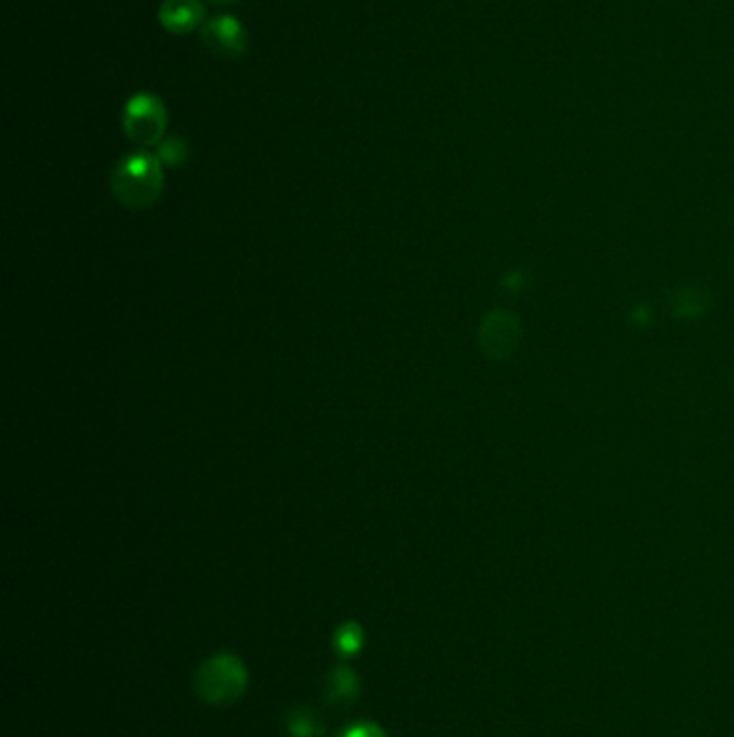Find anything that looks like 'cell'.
I'll return each instance as SVG.
<instances>
[{
    "label": "cell",
    "instance_id": "2",
    "mask_svg": "<svg viewBox=\"0 0 734 737\" xmlns=\"http://www.w3.org/2000/svg\"><path fill=\"white\" fill-rule=\"evenodd\" d=\"M248 686L245 665L233 654H218L199 668L194 677L197 695L210 705L227 707L242 699Z\"/></svg>",
    "mask_w": 734,
    "mask_h": 737
},
{
    "label": "cell",
    "instance_id": "9",
    "mask_svg": "<svg viewBox=\"0 0 734 737\" xmlns=\"http://www.w3.org/2000/svg\"><path fill=\"white\" fill-rule=\"evenodd\" d=\"M334 651L341 656V658H353L360 654V649L364 647V633L358 624L353 621H348L343 624L336 634H334V643H332Z\"/></svg>",
    "mask_w": 734,
    "mask_h": 737
},
{
    "label": "cell",
    "instance_id": "8",
    "mask_svg": "<svg viewBox=\"0 0 734 737\" xmlns=\"http://www.w3.org/2000/svg\"><path fill=\"white\" fill-rule=\"evenodd\" d=\"M286 731L291 737H323L325 725L311 707H293L286 716Z\"/></svg>",
    "mask_w": 734,
    "mask_h": 737
},
{
    "label": "cell",
    "instance_id": "3",
    "mask_svg": "<svg viewBox=\"0 0 734 737\" xmlns=\"http://www.w3.org/2000/svg\"><path fill=\"white\" fill-rule=\"evenodd\" d=\"M121 123L130 141L137 142L140 147H151L160 145L164 139L169 126V112L160 96L140 91L125 102Z\"/></svg>",
    "mask_w": 734,
    "mask_h": 737
},
{
    "label": "cell",
    "instance_id": "12",
    "mask_svg": "<svg viewBox=\"0 0 734 737\" xmlns=\"http://www.w3.org/2000/svg\"><path fill=\"white\" fill-rule=\"evenodd\" d=\"M210 2H215V4H233L238 0H210Z\"/></svg>",
    "mask_w": 734,
    "mask_h": 737
},
{
    "label": "cell",
    "instance_id": "11",
    "mask_svg": "<svg viewBox=\"0 0 734 737\" xmlns=\"http://www.w3.org/2000/svg\"><path fill=\"white\" fill-rule=\"evenodd\" d=\"M339 737H388L385 736L384 729L375 723H358V725H351L345 731H341Z\"/></svg>",
    "mask_w": 734,
    "mask_h": 737
},
{
    "label": "cell",
    "instance_id": "6",
    "mask_svg": "<svg viewBox=\"0 0 734 737\" xmlns=\"http://www.w3.org/2000/svg\"><path fill=\"white\" fill-rule=\"evenodd\" d=\"M520 330L509 313H493L481 328V346L490 356H506L513 350V341Z\"/></svg>",
    "mask_w": 734,
    "mask_h": 737
},
{
    "label": "cell",
    "instance_id": "7",
    "mask_svg": "<svg viewBox=\"0 0 734 737\" xmlns=\"http://www.w3.org/2000/svg\"><path fill=\"white\" fill-rule=\"evenodd\" d=\"M323 697L332 709H339V711L350 709L360 697L358 675L348 667L334 668L325 677V695Z\"/></svg>",
    "mask_w": 734,
    "mask_h": 737
},
{
    "label": "cell",
    "instance_id": "1",
    "mask_svg": "<svg viewBox=\"0 0 734 737\" xmlns=\"http://www.w3.org/2000/svg\"><path fill=\"white\" fill-rule=\"evenodd\" d=\"M112 192L119 203L130 210H144L151 208L164 186L162 162L158 156L149 151H137L125 156L112 171L110 177Z\"/></svg>",
    "mask_w": 734,
    "mask_h": 737
},
{
    "label": "cell",
    "instance_id": "10",
    "mask_svg": "<svg viewBox=\"0 0 734 737\" xmlns=\"http://www.w3.org/2000/svg\"><path fill=\"white\" fill-rule=\"evenodd\" d=\"M158 158H160L162 165L179 167L188 158V145L181 141V139H177V137H171V139H167V141L158 145Z\"/></svg>",
    "mask_w": 734,
    "mask_h": 737
},
{
    "label": "cell",
    "instance_id": "5",
    "mask_svg": "<svg viewBox=\"0 0 734 737\" xmlns=\"http://www.w3.org/2000/svg\"><path fill=\"white\" fill-rule=\"evenodd\" d=\"M158 18L169 33L188 36L205 24V7L201 0H164Z\"/></svg>",
    "mask_w": 734,
    "mask_h": 737
},
{
    "label": "cell",
    "instance_id": "4",
    "mask_svg": "<svg viewBox=\"0 0 734 737\" xmlns=\"http://www.w3.org/2000/svg\"><path fill=\"white\" fill-rule=\"evenodd\" d=\"M201 41L213 54L224 59H238L248 50L245 27L233 16H218L208 20L201 27Z\"/></svg>",
    "mask_w": 734,
    "mask_h": 737
}]
</instances>
